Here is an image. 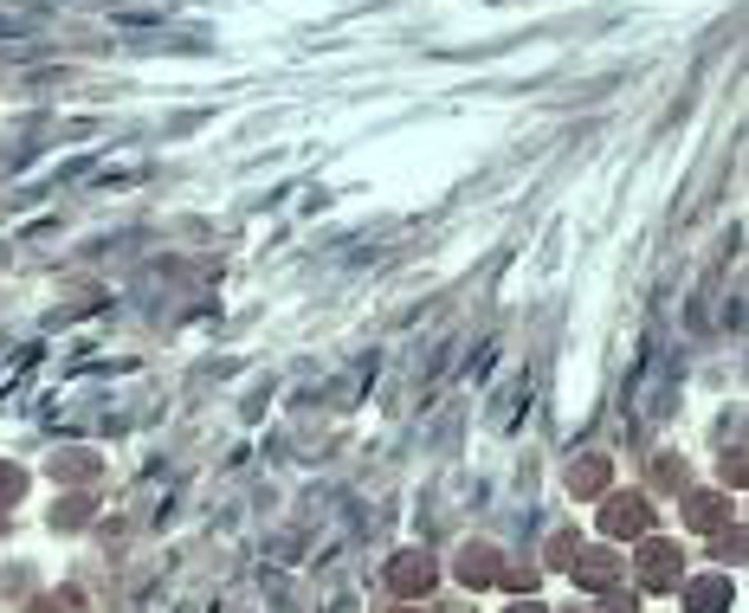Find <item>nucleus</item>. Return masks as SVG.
Segmentation results:
<instances>
[{
  "label": "nucleus",
  "instance_id": "obj_5",
  "mask_svg": "<svg viewBox=\"0 0 749 613\" xmlns=\"http://www.w3.org/2000/svg\"><path fill=\"white\" fill-rule=\"evenodd\" d=\"M569 568H575L588 588H613V581H620V562H613V555H582V562H569Z\"/></svg>",
  "mask_w": 749,
  "mask_h": 613
},
{
  "label": "nucleus",
  "instance_id": "obj_11",
  "mask_svg": "<svg viewBox=\"0 0 749 613\" xmlns=\"http://www.w3.org/2000/svg\"><path fill=\"white\" fill-rule=\"evenodd\" d=\"M511 613H543V608H537V601H517V608H511Z\"/></svg>",
  "mask_w": 749,
  "mask_h": 613
},
{
  "label": "nucleus",
  "instance_id": "obj_2",
  "mask_svg": "<svg viewBox=\"0 0 749 613\" xmlns=\"http://www.w3.org/2000/svg\"><path fill=\"white\" fill-rule=\"evenodd\" d=\"M388 588H395V594H426V588H433V562H426V555H401V562L388 568Z\"/></svg>",
  "mask_w": 749,
  "mask_h": 613
},
{
  "label": "nucleus",
  "instance_id": "obj_8",
  "mask_svg": "<svg viewBox=\"0 0 749 613\" xmlns=\"http://www.w3.org/2000/svg\"><path fill=\"white\" fill-rule=\"evenodd\" d=\"M691 523H698V530H717V523H724V504H717V497H698V504H691Z\"/></svg>",
  "mask_w": 749,
  "mask_h": 613
},
{
  "label": "nucleus",
  "instance_id": "obj_7",
  "mask_svg": "<svg viewBox=\"0 0 749 613\" xmlns=\"http://www.w3.org/2000/svg\"><path fill=\"white\" fill-rule=\"evenodd\" d=\"M569 484H575V491H582V497H588V491H601V484H608V459H582V465H575V478H569Z\"/></svg>",
  "mask_w": 749,
  "mask_h": 613
},
{
  "label": "nucleus",
  "instance_id": "obj_9",
  "mask_svg": "<svg viewBox=\"0 0 749 613\" xmlns=\"http://www.w3.org/2000/svg\"><path fill=\"white\" fill-rule=\"evenodd\" d=\"M0 497H20V472H7V465H0Z\"/></svg>",
  "mask_w": 749,
  "mask_h": 613
},
{
  "label": "nucleus",
  "instance_id": "obj_3",
  "mask_svg": "<svg viewBox=\"0 0 749 613\" xmlns=\"http://www.w3.org/2000/svg\"><path fill=\"white\" fill-rule=\"evenodd\" d=\"M684 601H691V613H724L730 608V581H724V575H704V581H691Z\"/></svg>",
  "mask_w": 749,
  "mask_h": 613
},
{
  "label": "nucleus",
  "instance_id": "obj_10",
  "mask_svg": "<svg viewBox=\"0 0 749 613\" xmlns=\"http://www.w3.org/2000/svg\"><path fill=\"white\" fill-rule=\"evenodd\" d=\"M601 613H633V601H608V608H601Z\"/></svg>",
  "mask_w": 749,
  "mask_h": 613
},
{
  "label": "nucleus",
  "instance_id": "obj_6",
  "mask_svg": "<svg viewBox=\"0 0 749 613\" xmlns=\"http://www.w3.org/2000/svg\"><path fill=\"white\" fill-rule=\"evenodd\" d=\"M459 575H466V581H478V588H484V581H498V575H504V568H498V562H491V549H466V562H459Z\"/></svg>",
  "mask_w": 749,
  "mask_h": 613
},
{
  "label": "nucleus",
  "instance_id": "obj_1",
  "mask_svg": "<svg viewBox=\"0 0 749 613\" xmlns=\"http://www.w3.org/2000/svg\"><path fill=\"white\" fill-rule=\"evenodd\" d=\"M646 523H653L646 497H613V504H608V517H601V530H608V537H640Z\"/></svg>",
  "mask_w": 749,
  "mask_h": 613
},
{
  "label": "nucleus",
  "instance_id": "obj_4",
  "mask_svg": "<svg viewBox=\"0 0 749 613\" xmlns=\"http://www.w3.org/2000/svg\"><path fill=\"white\" fill-rule=\"evenodd\" d=\"M672 549L666 543H646V555H640V575H646V588H672Z\"/></svg>",
  "mask_w": 749,
  "mask_h": 613
}]
</instances>
